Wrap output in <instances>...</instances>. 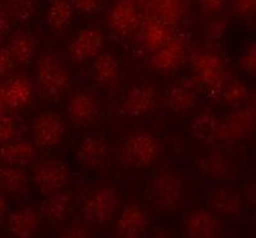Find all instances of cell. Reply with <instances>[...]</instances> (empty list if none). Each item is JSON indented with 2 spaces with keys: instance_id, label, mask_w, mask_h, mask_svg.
<instances>
[{
  "instance_id": "cell-4",
  "label": "cell",
  "mask_w": 256,
  "mask_h": 238,
  "mask_svg": "<svg viewBox=\"0 0 256 238\" xmlns=\"http://www.w3.org/2000/svg\"><path fill=\"white\" fill-rule=\"evenodd\" d=\"M192 66L198 84L209 94H220L226 84V68L220 56L212 52H200L192 56Z\"/></svg>"
},
{
  "instance_id": "cell-2",
  "label": "cell",
  "mask_w": 256,
  "mask_h": 238,
  "mask_svg": "<svg viewBox=\"0 0 256 238\" xmlns=\"http://www.w3.org/2000/svg\"><path fill=\"white\" fill-rule=\"evenodd\" d=\"M148 198L160 212H172L180 206L184 198V183L174 172H160L150 180Z\"/></svg>"
},
{
  "instance_id": "cell-28",
  "label": "cell",
  "mask_w": 256,
  "mask_h": 238,
  "mask_svg": "<svg viewBox=\"0 0 256 238\" xmlns=\"http://www.w3.org/2000/svg\"><path fill=\"white\" fill-rule=\"evenodd\" d=\"M28 190V174L22 166H0V192L6 194H24Z\"/></svg>"
},
{
  "instance_id": "cell-30",
  "label": "cell",
  "mask_w": 256,
  "mask_h": 238,
  "mask_svg": "<svg viewBox=\"0 0 256 238\" xmlns=\"http://www.w3.org/2000/svg\"><path fill=\"white\" fill-rule=\"evenodd\" d=\"M73 13H74V8L70 0H50L45 18L52 31L62 32L70 26L73 20Z\"/></svg>"
},
{
  "instance_id": "cell-41",
  "label": "cell",
  "mask_w": 256,
  "mask_h": 238,
  "mask_svg": "<svg viewBox=\"0 0 256 238\" xmlns=\"http://www.w3.org/2000/svg\"><path fill=\"white\" fill-rule=\"evenodd\" d=\"M6 210H8V202L4 198L0 196V226L4 223V219H6Z\"/></svg>"
},
{
  "instance_id": "cell-5",
  "label": "cell",
  "mask_w": 256,
  "mask_h": 238,
  "mask_svg": "<svg viewBox=\"0 0 256 238\" xmlns=\"http://www.w3.org/2000/svg\"><path fill=\"white\" fill-rule=\"evenodd\" d=\"M120 196L116 187H102L84 201L81 210L82 216L94 224L108 223L120 209Z\"/></svg>"
},
{
  "instance_id": "cell-31",
  "label": "cell",
  "mask_w": 256,
  "mask_h": 238,
  "mask_svg": "<svg viewBox=\"0 0 256 238\" xmlns=\"http://www.w3.org/2000/svg\"><path fill=\"white\" fill-rule=\"evenodd\" d=\"M220 94L226 104L233 108H238L244 105V102L248 99L250 90L240 80H232L228 84H224Z\"/></svg>"
},
{
  "instance_id": "cell-26",
  "label": "cell",
  "mask_w": 256,
  "mask_h": 238,
  "mask_svg": "<svg viewBox=\"0 0 256 238\" xmlns=\"http://www.w3.org/2000/svg\"><path fill=\"white\" fill-rule=\"evenodd\" d=\"M38 41L31 32L20 30L9 38L6 49L12 54L16 63L30 64L35 58Z\"/></svg>"
},
{
  "instance_id": "cell-14",
  "label": "cell",
  "mask_w": 256,
  "mask_h": 238,
  "mask_svg": "<svg viewBox=\"0 0 256 238\" xmlns=\"http://www.w3.org/2000/svg\"><path fill=\"white\" fill-rule=\"evenodd\" d=\"M104 45V34L100 28L88 27L78 32L70 46V56L73 60L84 62L99 56Z\"/></svg>"
},
{
  "instance_id": "cell-15",
  "label": "cell",
  "mask_w": 256,
  "mask_h": 238,
  "mask_svg": "<svg viewBox=\"0 0 256 238\" xmlns=\"http://www.w3.org/2000/svg\"><path fill=\"white\" fill-rule=\"evenodd\" d=\"M208 208L222 216H237L242 212L244 202L241 194L233 187L220 184L208 194Z\"/></svg>"
},
{
  "instance_id": "cell-34",
  "label": "cell",
  "mask_w": 256,
  "mask_h": 238,
  "mask_svg": "<svg viewBox=\"0 0 256 238\" xmlns=\"http://www.w3.org/2000/svg\"><path fill=\"white\" fill-rule=\"evenodd\" d=\"M240 67L242 68L244 73L250 76H255L256 73V46L255 44H248L246 49L242 52L240 56Z\"/></svg>"
},
{
  "instance_id": "cell-11",
  "label": "cell",
  "mask_w": 256,
  "mask_h": 238,
  "mask_svg": "<svg viewBox=\"0 0 256 238\" xmlns=\"http://www.w3.org/2000/svg\"><path fill=\"white\" fill-rule=\"evenodd\" d=\"M156 105V91L148 84L134 86L128 91L120 105L124 116L131 118H141L152 113Z\"/></svg>"
},
{
  "instance_id": "cell-18",
  "label": "cell",
  "mask_w": 256,
  "mask_h": 238,
  "mask_svg": "<svg viewBox=\"0 0 256 238\" xmlns=\"http://www.w3.org/2000/svg\"><path fill=\"white\" fill-rule=\"evenodd\" d=\"M198 170L210 180L218 182L233 180L236 177V168L228 156L220 151H210L198 159Z\"/></svg>"
},
{
  "instance_id": "cell-42",
  "label": "cell",
  "mask_w": 256,
  "mask_h": 238,
  "mask_svg": "<svg viewBox=\"0 0 256 238\" xmlns=\"http://www.w3.org/2000/svg\"><path fill=\"white\" fill-rule=\"evenodd\" d=\"M2 105H3V102H2V99H0V106H2Z\"/></svg>"
},
{
  "instance_id": "cell-19",
  "label": "cell",
  "mask_w": 256,
  "mask_h": 238,
  "mask_svg": "<svg viewBox=\"0 0 256 238\" xmlns=\"http://www.w3.org/2000/svg\"><path fill=\"white\" fill-rule=\"evenodd\" d=\"M38 158V146L24 140H13L0 144V162L16 166H26Z\"/></svg>"
},
{
  "instance_id": "cell-10",
  "label": "cell",
  "mask_w": 256,
  "mask_h": 238,
  "mask_svg": "<svg viewBox=\"0 0 256 238\" xmlns=\"http://www.w3.org/2000/svg\"><path fill=\"white\" fill-rule=\"evenodd\" d=\"M187 58L186 41L182 36L174 35L166 45L155 50L152 56V68L159 72L172 73L180 70Z\"/></svg>"
},
{
  "instance_id": "cell-27",
  "label": "cell",
  "mask_w": 256,
  "mask_h": 238,
  "mask_svg": "<svg viewBox=\"0 0 256 238\" xmlns=\"http://www.w3.org/2000/svg\"><path fill=\"white\" fill-rule=\"evenodd\" d=\"M191 132L205 144H214L220 136V119L212 112H202L191 123Z\"/></svg>"
},
{
  "instance_id": "cell-40",
  "label": "cell",
  "mask_w": 256,
  "mask_h": 238,
  "mask_svg": "<svg viewBox=\"0 0 256 238\" xmlns=\"http://www.w3.org/2000/svg\"><path fill=\"white\" fill-rule=\"evenodd\" d=\"M8 31V16L4 10L0 9V44L3 42L6 34Z\"/></svg>"
},
{
  "instance_id": "cell-22",
  "label": "cell",
  "mask_w": 256,
  "mask_h": 238,
  "mask_svg": "<svg viewBox=\"0 0 256 238\" xmlns=\"http://www.w3.org/2000/svg\"><path fill=\"white\" fill-rule=\"evenodd\" d=\"M145 9L148 18L174 26L186 14L187 6L184 0H148Z\"/></svg>"
},
{
  "instance_id": "cell-36",
  "label": "cell",
  "mask_w": 256,
  "mask_h": 238,
  "mask_svg": "<svg viewBox=\"0 0 256 238\" xmlns=\"http://www.w3.org/2000/svg\"><path fill=\"white\" fill-rule=\"evenodd\" d=\"M70 3L82 14H94L102 9V0H70Z\"/></svg>"
},
{
  "instance_id": "cell-35",
  "label": "cell",
  "mask_w": 256,
  "mask_h": 238,
  "mask_svg": "<svg viewBox=\"0 0 256 238\" xmlns=\"http://www.w3.org/2000/svg\"><path fill=\"white\" fill-rule=\"evenodd\" d=\"M16 60L6 48H0V77L6 78L16 70Z\"/></svg>"
},
{
  "instance_id": "cell-38",
  "label": "cell",
  "mask_w": 256,
  "mask_h": 238,
  "mask_svg": "<svg viewBox=\"0 0 256 238\" xmlns=\"http://www.w3.org/2000/svg\"><path fill=\"white\" fill-rule=\"evenodd\" d=\"M228 0H198L201 9L208 14H216L223 10Z\"/></svg>"
},
{
  "instance_id": "cell-23",
  "label": "cell",
  "mask_w": 256,
  "mask_h": 238,
  "mask_svg": "<svg viewBox=\"0 0 256 238\" xmlns=\"http://www.w3.org/2000/svg\"><path fill=\"white\" fill-rule=\"evenodd\" d=\"M40 224V215L34 208L24 206L14 210L8 218L9 230L20 238H28L35 234Z\"/></svg>"
},
{
  "instance_id": "cell-33",
  "label": "cell",
  "mask_w": 256,
  "mask_h": 238,
  "mask_svg": "<svg viewBox=\"0 0 256 238\" xmlns=\"http://www.w3.org/2000/svg\"><path fill=\"white\" fill-rule=\"evenodd\" d=\"M22 124L12 114L0 113V144L20 138Z\"/></svg>"
},
{
  "instance_id": "cell-9",
  "label": "cell",
  "mask_w": 256,
  "mask_h": 238,
  "mask_svg": "<svg viewBox=\"0 0 256 238\" xmlns=\"http://www.w3.org/2000/svg\"><path fill=\"white\" fill-rule=\"evenodd\" d=\"M64 131L63 119L52 112L40 113L32 120V136L38 148H56L63 140Z\"/></svg>"
},
{
  "instance_id": "cell-24",
  "label": "cell",
  "mask_w": 256,
  "mask_h": 238,
  "mask_svg": "<svg viewBox=\"0 0 256 238\" xmlns=\"http://www.w3.org/2000/svg\"><path fill=\"white\" fill-rule=\"evenodd\" d=\"M142 42L146 49L155 52L174 36V26L155 18H148L142 24Z\"/></svg>"
},
{
  "instance_id": "cell-6",
  "label": "cell",
  "mask_w": 256,
  "mask_h": 238,
  "mask_svg": "<svg viewBox=\"0 0 256 238\" xmlns=\"http://www.w3.org/2000/svg\"><path fill=\"white\" fill-rule=\"evenodd\" d=\"M70 166L60 160L48 159L38 162L32 172V180L42 194L60 191L70 182Z\"/></svg>"
},
{
  "instance_id": "cell-1",
  "label": "cell",
  "mask_w": 256,
  "mask_h": 238,
  "mask_svg": "<svg viewBox=\"0 0 256 238\" xmlns=\"http://www.w3.org/2000/svg\"><path fill=\"white\" fill-rule=\"evenodd\" d=\"M36 81L42 98L56 102L67 90L70 80V73L60 59L52 52H45L38 59Z\"/></svg>"
},
{
  "instance_id": "cell-39",
  "label": "cell",
  "mask_w": 256,
  "mask_h": 238,
  "mask_svg": "<svg viewBox=\"0 0 256 238\" xmlns=\"http://www.w3.org/2000/svg\"><path fill=\"white\" fill-rule=\"evenodd\" d=\"M63 236H66V237H88V232L84 226H80V224H74V226H70L68 230H66Z\"/></svg>"
},
{
  "instance_id": "cell-32",
  "label": "cell",
  "mask_w": 256,
  "mask_h": 238,
  "mask_svg": "<svg viewBox=\"0 0 256 238\" xmlns=\"http://www.w3.org/2000/svg\"><path fill=\"white\" fill-rule=\"evenodd\" d=\"M6 16L16 20H27L35 10L36 0H4Z\"/></svg>"
},
{
  "instance_id": "cell-16",
  "label": "cell",
  "mask_w": 256,
  "mask_h": 238,
  "mask_svg": "<svg viewBox=\"0 0 256 238\" xmlns=\"http://www.w3.org/2000/svg\"><path fill=\"white\" fill-rule=\"evenodd\" d=\"M34 88L28 78L16 76L0 88V99L3 105L12 110H20L32 102Z\"/></svg>"
},
{
  "instance_id": "cell-3",
  "label": "cell",
  "mask_w": 256,
  "mask_h": 238,
  "mask_svg": "<svg viewBox=\"0 0 256 238\" xmlns=\"http://www.w3.org/2000/svg\"><path fill=\"white\" fill-rule=\"evenodd\" d=\"M160 154V142L148 132H134L130 134L122 145V159L134 168L150 166Z\"/></svg>"
},
{
  "instance_id": "cell-8",
  "label": "cell",
  "mask_w": 256,
  "mask_h": 238,
  "mask_svg": "<svg viewBox=\"0 0 256 238\" xmlns=\"http://www.w3.org/2000/svg\"><path fill=\"white\" fill-rule=\"evenodd\" d=\"M255 131V108L240 106L220 120L219 141L236 142L248 138Z\"/></svg>"
},
{
  "instance_id": "cell-12",
  "label": "cell",
  "mask_w": 256,
  "mask_h": 238,
  "mask_svg": "<svg viewBox=\"0 0 256 238\" xmlns=\"http://www.w3.org/2000/svg\"><path fill=\"white\" fill-rule=\"evenodd\" d=\"M148 228V216L140 204L130 202L120 212L114 226V234L120 238L141 237Z\"/></svg>"
},
{
  "instance_id": "cell-17",
  "label": "cell",
  "mask_w": 256,
  "mask_h": 238,
  "mask_svg": "<svg viewBox=\"0 0 256 238\" xmlns=\"http://www.w3.org/2000/svg\"><path fill=\"white\" fill-rule=\"evenodd\" d=\"M184 232L191 238H214L220 233V223L210 210L196 209L184 219Z\"/></svg>"
},
{
  "instance_id": "cell-37",
  "label": "cell",
  "mask_w": 256,
  "mask_h": 238,
  "mask_svg": "<svg viewBox=\"0 0 256 238\" xmlns=\"http://www.w3.org/2000/svg\"><path fill=\"white\" fill-rule=\"evenodd\" d=\"M233 12L238 17H250L255 13L256 0H232Z\"/></svg>"
},
{
  "instance_id": "cell-13",
  "label": "cell",
  "mask_w": 256,
  "mask_h": 238,
  "mask_svg": "<svg viewBox=\"0 0 256 238\" xmlns=\"http://www.w3.org/2000/svg\"><path fill=\"white\" fill-rule=\"evenodd\" d=\"M198 84L195 80L182 78L176 82L166 94V106L176 113H184L198 105Z\"/></svg>"
},
{
  "instance_id": "cell-21",
  "label": "cell",
  "mask_w": 256,
  "mask_h": 238,
  "mask_svg": "<svg viewBox=\"0 0 256 238\" xmlns=\"http://www.w3.org/2000/svg\"><path fill=\"white\" fill-rule=\"evenodd\" d=\"M108 144L100 136L84 137L78 146L80 163L86 168H102L108 160Z\"/></svg>"
},
{
  "instance_id": "cell-29",
  "label": "cell",
  "mask_w": 256,
  "mask_h": 238,
  "mask_svg": "<svg viewBox=\"0 0 256 238\" xmlns=\"http://www.w3.org/2000/svg\"><path fill=\"white\" fill-rule=\"evenodd\" d=\"M94 59L92 77L96 84L110 86L120 78V62L110 52H102Z\"/></svg>"
},
{
  "instance_id": "cell-25",
  "label": "cell",
  "mask_w": 256,
  "mask_h": 238,
  "mask_svg": "<svg viewBox=\"0 0 256 238\" xmlns=\"http://www.w3.org/2000/svg\"><path fill=\"white\" fill-rule=\"evenodd\" d=\"M72 198L68 192L56 191L46 194L40 205V214L54 224H59L67 219L68 212L70 210Z\"/></svg>"
},
{
  "instance_id": "cell-7",
  "label": "cell",
  "mask_w": 256,
  "mask_h": 238,
  "mask_svg": "<svg viewBox=\"0 0 256 238\" xmlns=\"http://www.w3.org/2000/svg\"><path fill=\"white\" fill-rule=\"evenodd\" d=\"M106 22L116 35H130L142 24L140 4L137 0H116L109 9Z\"/></svg>"
},
{
  "instance_id": "cell-20",
  "label": "cell",
  "mask_w": 256,
  "mask_h": 238,
  "mask_svg": "<svg viewBox=\"0 0 256 238\" xmlns=\"http://www.w3.org/2000/svg\"><path fill=\"white\" fill-rule=\"evenodd\" d=\"M67 112L73 123L88 124L99 114V102L92 94L80 91L70 98Z\"/></svg>"
}]
</instances>
